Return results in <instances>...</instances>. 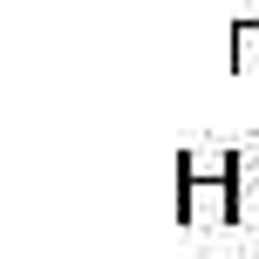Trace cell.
<instances>
[{
	"label": "cell",
	"mask_w": 259,
	"mask_h": 259,
	"mask_svg": "<svg viewBox=\"0 0 259 259\" xmlns=\"http://www.w3.org/2000/svg\"><path fill=\"white\" fill-rule=\"evenodd\" d=\"M232 68L239 75H259V21H232Z\"/></svg>",
	"instance_id": "obj_3"
},
{
	"label": "cell",
	"mask_w": 259,
	"mask_h": 259,
	"mask_svg": "<svg viewBox=\"0 0 259 259\" xmlns=\"http://www.w3.org/2000/svg\"><path fill=\"white\" fill-rule=\"evenodd\" d=\"M252 205H259V184H252Z\"/></svg>",
	"instance_id": "obj_4"
},
{
	"label": "cell",
	"mask_w": 259,
	"mask_h": 259,
	"mask_svg": "<svg viewBox=\"0 0 259 259\" xmlns=\"http://www.w3.org/2000/svg\"><path fill=\"white\" fill-rule=\"evenodd\" d=\"M239 205H246V191H239L232 178H178V219L198 225V232H211V225H232Z\"/></svg>",
	"instance_id": "obj_1"
},
{
	"label": "cell",
	"mask_w": 259,
	"mask_h": 259,
	"mask_svg": "<svg viewBox=\"0 0 259 259\" xmlns=\"http://www.w3.org/2000/svg\"><path fill=\"white\" fill-rule=\"evenodd\" d=\"M178 178H232L246 191V150H178Z\"/></svg>",
	"instance_id": "obj_2"
}]
</instances>
